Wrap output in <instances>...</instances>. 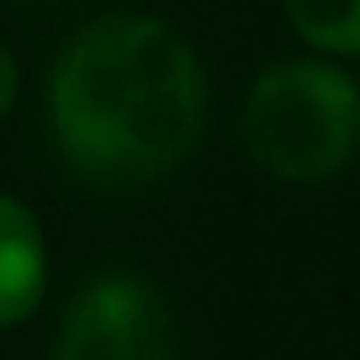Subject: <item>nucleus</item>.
Returning a JSON list of instances; mask_svg holds the SVG:
<instances>
[{
	"instance_id": "7ed1b4c3",
	"label": "nucleus",
	"mask_w": 360,
	"mask_h": 360,
	"mask_svg": "<svg viewBox=\"0 0 360 360\" xmlns=\"http://www.w3.org/2000/svg\"><path fill=\"white\" fill-rule=\"evenodd\" d=\"M53 360H180L165 292L133 270L96 276L69 302Z\"/></svg>"
},
{
	"instance_id": "423d86ee",
	"label": "nucleus",
	"mask_w": 360,
	"mask_h": 360,
	"mask_svg": "<svg viewBox=\"0 0 360 360\" xmlns=\"http://www.w3.org/2000/svg\"><path fill=\"white\" fill-rule=\"evenodd\" d=\"M11 101H16V58L6 53V43H0V117L11 112Z\"/></svg>"
},
{
	"instance_id": "39448f33",
	"label": "nucleus",
	"mask_w": 360,
	"mask_h": 360,
	"mask_svg": "<svg viewBox=\"0 0 360 360\" xmlns=\"http://www.w3.org/2000/svg\"><path fill=\"white\" fill-rule=\"evenodd\" d=\"M286 22L323 53H360V0L339 6V0H292Z\"/></svg>"
},
{
	"instance_id": "f03ea898",
	"label": "nucleus",
	"mask_w": 360,
	"mask_h": 360,
	"mask_svg": "<svg viewBox=\"0 0 360 360\" xmlns=\"http://www.w3.org/2000/svg\"><path fill=\"white\" fill-rule=\"evenodd\" d=\"M244 143L276 180H334L360 148V85L318 58L265 69L244 101Z\"/></svg>"
},
{
	"instance_id": "f257e3e1",
	"label": "nucleus",
	"mask_w": 360,
	"mask_h": 360,
	"mask_svg": "<svg viewBox=\"0 0 360 360\" xmlns=\"http://www.w3.org/2000/svg\"><path fill=\"white\" fill-rule=\"evenodd\" d=\"M53 143L90 186L138 191L191 159L207 127L202 58L154 16H96L48 79Z\"/></svg>"
},
{
	"instance_id": "20e7f679",
	"label": "nucleus",
	"mask_w": 360,
	"mask_h": 360,
	"mask_svg": "<svg viewBox=\"0 0 360 360\" xmlns=\"http://www.w3.org/2000/svg\"><path fill=\"white\" fill-rule=\"evenodd\" d=\"M48 286V244L32 207L0 196V328H16L37 313Z\"/></svg>"
}]
</instances>
